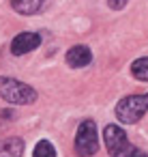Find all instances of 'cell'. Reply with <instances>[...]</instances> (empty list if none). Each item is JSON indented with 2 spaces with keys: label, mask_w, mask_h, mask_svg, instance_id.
<instances>
[{
  "label": "cell",
  "mask_w": 148,
  "mask_h": 157,
  "mask_svg": "<svg viewBox=\"0 0 148 157\" xmlns=\"http://www.w3.org/2000/svg\"><path fill=\"white\" fill-rule=\"evenodd\" d=\"M148 110V93L144 95H129L124 99H120V103L116 105V116L120 123L124 125H133L137 123Z\"/></svg>",
  "instance_id": "2"
},
{
  "label": "cell",
  "mask_w": 148,
  "mask_h": 157,
  "mask_svg": "<svg viewBox=\"0 0 148 157\" xmlns=\"http://www.w3.org/2000/svg\"><path fill=\"white\" fill-rule=\"evenodd\" d=\"M45 0H11V5L17 13L22 15H35L41 7H43Z\"/></svg>",
  "instance_id": "8"
},
{
  "label": "cell",
  "mask_w": 148,
  "mask_h": 157,
  "mask_svg": "<svg viewBox=\"0 0 148 157\" xmlns=\"http://www.w3.org/2000/svg\"><path fill=\"white\" fill-rule=\"evenodd\" d=\"M99 151V133L94 121H84L75 133V153L80 157H90Z\"/></svg>",
  "instance_id": "4"
},
{
  "label": "cell",
  "mask_w": 148,
  "mask_h": 157,
  "mask_svg": "<svg viewBox=\"0 0 148 157\" xmlns=\"http://www.w3.org/2000/svg\"><path fill=\"white\" fill-rule=\"evenodd\" d=\"M103 140L112 157H133L137 153V148L127 140V133L118 125H107L103 131Z\"/></svg>",
  "instance_id": "3"
},
{
  "label": "cell",
  "mask_w": 148,
  "mask_h": 157,
  "mask_svg": "<svg viewBox=\"0 0 148 157\" xmlns=\"http://www.w3.org/2000/svg\"><path fill=\"white\" fill-rule=\"evenodd\" d=\"M133 157H146V155H142V153H139V151H137V153H135V155H133Z\"/></svg>",
  "instance_id": "12"
},
{
  "label": "cell",
  "mask_w": 148,
  "mask_h": 157,
  "mask_svg": "<svg viewBox=\"0 0 148 157\" xmlns=\"http://www.w3.org/2000/svg\"><path fill=\"white\" fill-rule=\"evenodd\" d=\"M127 2H129V0H107V5H109L112 9H122Z\"/></svg>",
  "instance_id": "11"
},
{
  "label": "cell",
  "mask_w": 148,
  "mask_h": 157,
  "mask_svg": "<svg viewBox=\"0 0 148 157\" xmlns=\"http://www.w3.org/2000/svg\"><path fill=\"white\" fill-rule=\"evenodd\" d=\"M39 45H41V37H39L37 33H22V35H17V37L11 41V52H13L15 56H22V54L32 52V50L39 48Z\"/></svg>",
  "instance_id": "5"
},
{
  "label": "cell",
  "mask_w": 148,
  "mask_h": 157,
  "mask_svg": "<svg viewBox=\"0 0 148 157\" xmlns=\"http://www.w3.org/2000/svg\"><path fill=\"white\" fill-rule=\"evenodd\" d=\"M32 157H56V148L52 146V142L47 140H41L37 146H35V153Z\"/></svg>",
  "instance_id": "10"
},
{
  "label": "cell",
  "mask_w": 148,
  "mask_h": 157,
  "mask_svg": "<svg viewBox=\"0 0 148 157\" xmlns=\"http://www.w3.org/2000/svg\"><path fill=\"white\" fill-rule=\"evenodd\" d=\"M131 73L142 80V82H148V56L146 58H137L133 65H131Z\"/></svg>",
  "instance_id": "9"
},
{
  "label": "cell",
  "mask_w": 148,
  "mask_h": 157,
  "mask_svg": "<svg viewBox=\"0 0 148 157\" xmlns=\"http://www.w3.org/2000/svg\"><path fill=\"white\" fill-rule=\"evenodd\" d=\"M0 97L7 99L9 103L28 105L37 101V90L15 78H0Z\"/></svg>",
  "instance_id": "1"
},
{
  "label": "cell",
  "mask_w": 148,
  "mask_h": 157,
  "mask_svg": "<svg viewBox=\"0 0 148 157\" xmlns=\"http://www.w3.org/2000/svg\"><path fill=\"white\" fill-rule=\"evenodd\" d=\"M24 140L22 138H5L0 140V157H22Z\"/></svg>",
  "instance_id": "7"
},
{
  "label": "cell",
  "mask_w": 148,
  "mask_h": 157,
  "mask_svg": "<svg viewBox=\"0 0 148 157\" xmlns=\"http://www.w3.org/2000/svg\"><path fill=\"white\" fill-rule=\"evenodd\" d=\"M90 60H92V52H90L86 45H75V48H71V50L67 52V63H69L71 67H75V69L90 65Z\"/></svg>",
  "instance_id": "6"
}]
</instances>
